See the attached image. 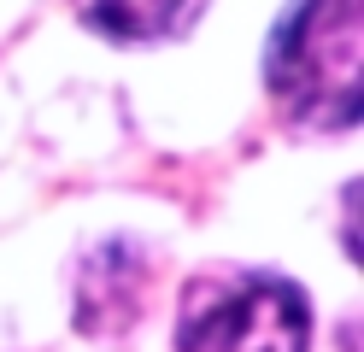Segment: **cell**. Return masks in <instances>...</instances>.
<instances>
[{
  "label": "cell",
  "instance_id": "obj_1",
  "mask_svg": "<svg viewBox=\"0 0 364 352\" xmlns=\"http://www.w3.org/2000/svg\"><path fill=\"white\" fill-rule=\"evenodd\" d=\"M358 53H364L358 0H294L264 47V82L300 124L353 129L358 124Z\"/></svg>",
  "mask_w": 364,
  "mask_h": 352
},
{
  "label": "cell",
  "instance_id": "obj_2",
  "mask_svg": "<svg viewBox=\"0 0 364 352\" xmlns=\"http://www.w3.org/2000/svg\"><path fill=\"white\" fill-rule=\"evenodd\" d=\"M311 305L282 276H223L200 282L182 305L176 352H306Z\"/></svg>",
  "mask_w": 364,
  "mask_h": 352
},
{
  "label": "cell",
  "instance_id": "obj_3",
  "mask_svg": "<svg viewBox=\"0 0 364 352\" xmlns=\"http://www.w3.org/2000/svg\"><path fill=\"white\" fill-rule=\"evenodd\" d=\"M71 6L106 41H165L188 30L206 0H71Z\"/></svg>",
  "mask_w": 364,
  "mask_h": 352
}]
</instances>
